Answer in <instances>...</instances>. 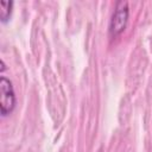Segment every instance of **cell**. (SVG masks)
<instances>
[{"mask_svg": "<svg viewBox=\"0 0 152 152\" xmlns=\"http://www.w3.org/2000/svg\"><path fill=\"white\" fill-rule=\"evenodd\" d=\"M128 15H129V8H128V2L120 0L115 4L114 12L112 14L110 21H109V33L110 36L115 37L120 34L128 21Z\"/></svg>", "mask_w": 152, "mask_h": 152, "instance_id": "cell-1", "label": "cell"}, {"mask_svg": "<svg viewBox=\"0 0 152 152\" xmlns=\"http://www.w3.org/2000/svg\"><path fill=\"white\" fill-rule=\"evenodd\" d=\"M15 106V94L12 82L5 77H0V113L2 116L8 115Z\"/></svg>", "mask_w": 152, "mask_h": 152, "instance_id": "cell-2", "label": "cell"}, {"mask_svg": "<svg viewBox=\"0 0 152 152\" xmlns=\"http://www.w3.org/2000/svg\"><path fill=\"white\" fill-rule=\"evenodd\" d=\"M0 5H1V11H0V19L2 23H6L10 17H11V13H12V7H13V1L10 0V1H6V0H1L0 1Z\"/></svg>", "mask_w": 152, "mask_h": 152, "instance_id": "cell-3", "label": "cell"}, {"mask_svg": "<svg viewBox=\"0 0 152 152\" xmlns=\"http://www.w3.org/2000/svg\"><path fill=\"white\" fill-rule=\"evenodd\" d=\"M99 152H101V151H99Z\"/></svg>", "mask_w": 152, "mask_h": 152, "instance_id": "cell-4", "label": "cell"}]
</instances>
